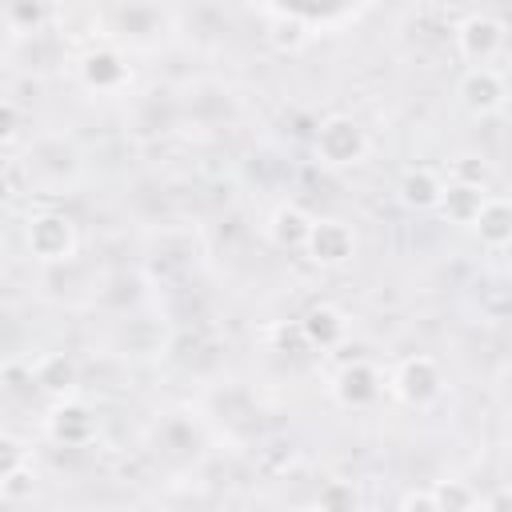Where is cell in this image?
Here are the masks:
<instances>
[{"instance_id": "6da1fadb", "label": "cell", "mask_w": 512, "mask_h": 512, "mask_svg": "<svg viewBox=\"0 0 512 512\" xmlns=\"http://www.w3.org/2000/svg\"><path fill=\"white\" fill-rule=\"evenodd\" d=\"M312 152L324 168H356L368 156V132L348 112H332L312 132Z\"/></svg>"}, {"instance_id": "7a4b0ae2", "label": "cell", "mask_w": 512, "mask_h": 512, "mask_svg": "<svg viewBox=\"0 0 512 512\" xmlns=\"http://www.w3.org/2000/svg\"><path fill=\"white\" fill-rule=\"evenodd\" d=\"M504 32H508V24H504V16H496L492 8H468V12L456 20V28H452L456 52H460V60H468L472 68H492V60H496L500 48H504Z\"/></svg>"}, {"instance_id": "3957f363", "label": "cell", "mask_w": 512, "mask_h": 512, "mask_svg": "<svg viewBox=\"0 0 512 512\" xmlns=\"http://www.w3.org/2000/svg\"><path fill=\"white\" fill-rule=\"evenodd\" d=\"M76 244H80V236H76L72 216L56 212V208L32 212L24 224V248L40 264H68L76 256Z\"/></svg>"}, {"instance_id": "277c9868", "label": "cell", "mask_w": 512, "mask_h": 512, "mask_svg": "<svg viewBox=\"0 0 512 512\" xmlns=\"http://www.w3.org/2000/svg\"><path fill=\"white\" fill-rule=\"evenodd\" d=\"M388 392L400 404H408V408H432L440 400V392H444V368H440V360L428 356V352L404 356L392 368V376H388Z\"/></svg>"}, {"instance_id": "5b68a950", "label": "cell", "mask_w": 512, "mask_h": 512, "mask_svg": "<svg viewBox=\"0 0 512 512\" xmlns=\"http://www.w3.org/2000/svg\"><path fill=\"white\" fill-rule=\"evenodd\" d=\"M316 268H344L356 256V232L348 220H312L308 240L300 248Z\"/></svg>"}, {"instance_id": "8992f818", "label": "cell", "mask_w": 512, "mask_h": 512, "mask_svg": "<svg viewBox=\"0 0 512 512\" xmlns=\"http://www.w3.org/2000/svg\"><path fill=\"white\" fill-rule=\"evenodd\" d=\"M384 392V376L372 360L356 356V360H344L332 376V400L340 408H372Z\"/></svg>"}, {"instance_id": "52a82bcc", "label": "cell", "mask_w": 512, "mask_h": 512, "mask_svg": "<svg viewBox=\"0 0 512 512\" xmlns=\"http://www.w3.org/2000/svg\"><path fill=\"white\" fill-rule=\"evenodd\" d=\"M76 72H80V84H84L88 92H96V96H112V92L128 88V80H132V64H128L124 52L112 48V44L88 48V52L80 56Z\"/></svg>"}, {"instance_id": "ba28073f", "label": "cell", "mask_w": 512, "mask_h": 512, "mask_svg": "<svg viewBox=\"0 0 512 512\" xmlns=\"http://www.w3.org/2000/svg\"><path fill=\"white\" fill-rule=\"evenodd\" d=\"M44 432H48V440L60 444V448H88V444L96 440V432H100V420H96V412H92L88 404H80V400H56V408H52L48 420H44Z\"/></svg>"}, {"instance_id": "9c48e42d", "label": "cell", "mask_w": 512, "mask_h": 512, "mask_svg": "<svg viewBox=\"0 0 512 512\" xmlns=\"http://www.w3.org/2000/svg\"><path fill=\"white\" fill-rule=\"evenodd\" d=\"M456 96L472 116H496L508 100V84L496 68H468L456 84Z\"/></svg>"}, {"instance_id": "30bf717a", "label": "cell", "mask_w": 512, "mask_h": 512, "mask_svg": "<svg viewBox=\"0 0 512 512\" xmlns=\"http://www.w3.org/2000/svg\"><path fill=\"white\" fill-rule=\"evenodd\" d=\"M296 328H300V340L308 344V348H320V352H332V348H340L344 340H348V316L336 308V304H312L300 320H296Z\"/></svg>"}, {"instance_id": "8fae6325", "label": "cell", "mask_w": 512, "mask_h": 512, "mask_svg": "<svg viewBox=\"0 0 512 512\" xmlns=\"http://www.w3.org/2000/svg\"><path fill=\"white\" fill-rule=\"evenodd\" d=\"M444 184L448 180H444L440 168H432V164H408L400 172L396 192H400V204L404 208H412V212H436V204L444 196Z\"/></svg>"}, {"instance_id": "7c38bea8", "label": "cell", "mask_w": 512, "mask_h": 512, "mask_svg": "<svg viewBox=\"0 0 512 512\" xmlns=\"http://www.w3.org/2000/svg\"><path fill=\"white\" fill-rule=\"evenodd\" d=\"M472 232H476V240H480V248H488V252H504L508 244H512V204L504 200V196H484V204H480V212H476V220L468 224Z\"/></svg>"}, {"instance_id": "4fadbf2b", "label": "cell", "mask_w": 512, "mask_h": 512, "mask_svg": "<svg viewBox=\"0 0 512 512\" xmlns=\"http://www.w3.org/2000/svg\"><path fill=\"white\" fill-rule=\"evenodd\" d=\"M80 380V368L68 352H44L36 364H32V384L44 392V396H56V400H68V392L76 388Z\"/></svg>"}, {"instance_id": "5bb4252c", "label": "cell", "mask_w": 512, "mask_h": 512, "mask_svg": "<svg viewBox=\"0 0 512 512\" xmlns=\"http://www.w3.org/2000/svg\"><path fill=\"white\" fill-rule=\"evenodd\" d=\"M308 228H312V216L300 204H276L268 216V240L284 252H300L308 240Z\"/></svg>"}, {"instance_id": "9a60e30c", "label": "cell", "mask_w": 512, "mask_h": 512, "mask_svg": "<svg viewBox=\"0 0 512 512\" xmlns=\"http://www.w3.org/2000/svg\"><path fill=\"white\" fill-rule=\"evenodd\" d=\"M256 16L268 20V44L276 52H296L312 32L304 28V20L296 16V8H280V4H260Z\"/></svg>"}, {"instance_id": "2e32d148", "label": "cell", "mask_w": 512, "mask_h": 512, "mask_svg": "<svg viewBox=\"0 0 512 512\" xmlns=\"http://www.w3.org/2000/svg\"><path fill=\"white\" fill-rule=\"evenodd\" d=\"M484 196H488V188H472V184H444V196H440V204H436V212L448 220V224H472L476 220V212H480V204H484Z\"/></svg>"}, {"instance_id": "e0dca14e", "label": "cell", "mask_w": 512, "mask_h": 512, "mask_svg": "<svg viewBox=\"0 0 512 512\" xmlns=\"http://www.w3.org/2000/svg\"><path fill=\"white\" fill-rule=\"evenodd\" d=\"M428 496H432L436 512H480V492H476L468 480H460V476L436 480V484L428 488Z\"/></svg>"}, {"instance_id": "ac0fdd59", "label": "cell", "mask_w": 512, "mask_h": 512, "mask_svg": "<svg viewBox=\"0 0 512 512\" xmlns=\"http://www.w3.org/2000/svg\"><path fill=\"white\" fill-rule=\"evenodd\" d=\"M312 512H360V488L344 476H332L316 488Z\"/></svg>"}, {"instance_id": "d6986e66", "label": "cell", "mask_w": 512, "mask_h": 512, "mask_svg": "<svg viewBox=\"0 0 512 512\" xmlns=\"http://www.w3.org/2000/svg\"><path fill=\"white\" fill-rule=\"evenodd\" d=\"M48 20H52V8L40 4V0H12L4 8V24L12 32H40Z\"/></svg>"}, {"instance_id": "ffe728a7", "label": "cell", "mask_w": 512, "mask_h": 512, "mask_svg": "<svg viewBox=\"0 0 512 512\" xmlns=\"http://www.w3.org/2000/svg\"><path fill=\"white\" fill-rule=\"evenodd\" d=\"M452 184H472V188H484L488 184V164L480 156H456L452 160V172L444 176Z\"/></svg>"}, {"instance_id": "44dd1931", "label": "cell", "mask_w": 512, "mask_h": 512, "mask_svg": "<svg viewBox=\"0 0 512 512\" xmlns=\"http://www.w3.org/2000/svg\"><path fill=\"white\" fill-rule=\"evenodd\" d=\"M20 468H28V448H24L16 436L0 432V480H8V476L20 472Z\"/></svg>"}, {"instance_id": "7402d4cb", "label": "cell", "mask_w": 512, "mask_h": 512, "mask_svg": "<svg viewBox=\"0 0 512 512\" xmlns=\"http://www.w3.org/2000/svg\"><path fill=\"white\" fill-rule=\"evenodd\" d=\"M32 492H36L32 468H20V472H12L8 480H0V496H8V500H28Z\"/></svg>"}, {"instance_id": "603a6c76", "label": "cell", "mask_w": 512, "mask_h": 512, "mask_svg": "<svg viewBox=\"0 0 512 512\" xmlns=\"http://www.w3.org/2000/svg\"><path fill=\"white\" fill-rule=\"evenodd\" d=\"M16 132H20V108L0 96V144L16 140Z\"/></svg>"}, {"instance_id": "cb8c5ba5", "label": "cell", "mask_w": 512, "mask_h": 512, "mask_svg": "<svg viewBox=\"0 0 512 512\" xmlns=\"http://www.w3.org/2000/svg\"><path fill=\"white\" fill-rule=\"evenodd\" d=\"M400 512H436V504H432L428 488H420V492H408V496L400 500Z\"/></svg>"}, {"instance_id": "d4e9b609", "label": "cell", "mask_w": 512, "mask_h": 512, "mask_svg": "<svg viewBox=\"0 0 512 512\" xmlns=\"http://www.w3.org/2000/svg\"><path fill=\"white\" fill-rule=\"evenodd\" d=\"M508 508H512V496H508V488H496V492L480 496V512H508Z\"/></svg>"}, {"instance_id": "484cf974", "label": "cell", "mask_w": 512, "mask_h": 512, "mask_svg": "<svg viewBox=\"0 0 512 512\" xmlns=\"http://www.w3.org/2000/svg\"><path fill=\"white\" fill-rule=\"evenodd\" d=\"M12 192H16V188H12V176H8L4 168H0V212H4L8 204H12Z\"/></svg>"}]
</instances>
